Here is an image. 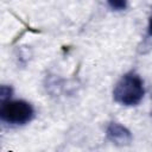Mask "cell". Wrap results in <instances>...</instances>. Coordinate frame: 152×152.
<instances>
[{"instance_id":"cell-1","label":"cell","mask_w":152,"mask_h":152,"mask_svg":"<svg viewBox=\"0 0 152 152\" xmlns=\"http://www.w3.org/2000/svg\"><path fill=\"white\" fill-rule=\"evenodd\" d=\"M144 82L133 71L122 75L113 89V99L122 106H137L144 97Z\"/></svg>"},{"instance_id":"cell-2","label":"cell","mask_w":152,"mask_h":152,"mask_svg":"<svg viewBox=\"0 0 152 152\" xmlns=\"http://www.w3.org/2000/svg\"><path fill=\"white\" fill-rule=\"evenodd\" d=\"M34 118L31 103L24 100H10L1 103L0 119L8 125H25Z\"/></svg>"},{"instance_id":"cell-3","label":"cell","mask_w":152,"mask_h":152,"mask_svg":"<svg viewBox=\"0 0 152 152\" xmlns=\"http://www.w3.org/2000/svg\"><path fill=\"white\" fill-rule=\"evenodd\" d=\"M107 139L114 144L115 146H127L132 142V133L131 131L119 122H109L106 128Z\"/></svg>"},{"instance_id":"cell-4","label":"cell","mask_w":152,"mask_h":152,"mask_svg":"<svg viewBox=\"0 0 152 152\" xmlns=\"http://www.w3.org/2000/svg\"><path fill=\"white\" fill-rule=\"evenodd\" d=\"M12 94H13V89L11 86H6V84H2L0 87V100H1V103L2 102H6V101H10L11 97H12Z\"/></svg>"},{"instance_id":"cell-5","label":"cell","mask_w":152,"mask_h":152,"mask_svg":"<svg viewBox=\"0 0 152 152\" xmlns=\"http://www.w3.org/2000/svg\"><path fill=\"white\" fill-rule=\"evenodd\" d=\"M107 4L113 11H124L127 7V2L124 0H110Z\"/></svg>"},{"instance_id":"cell-6","label":"cell","mask_w":152,"mask_h":152,"mask_svg":"<svg viewBox=\"0 0 152 152\" xmlns=\"http://www.w3.org/2000/svg\"><path fill=\"white\" fill-rule=\"evenodd\" d=\"M147 33L150 37H152V15L150 17V20H148V26H147Z\"/></svg>"},{"instance_id":"cell-7","label":"cell","mask_w":152,"mask_h":152,"mask_svg":"<svg viewBox=\"0 0 152 152\" xmlns=\"http://www.w3.org/2000/svg\"><path fill=\"white\" fill-rule=\"evenodd\" d=\"M151 99H152V90H151Z\"/></svg>"}]
</instances>
